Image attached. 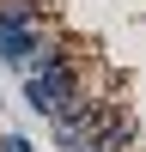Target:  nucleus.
<instances>
[{
    "instance_id": "1",
    "label": "nucleus",
    "mask_w": 146,
    "mask_h": 152,
    "mask_svg": "<svg viewBox=\"0 0 146 152\" xmlns=\"http://www.w3.org/2000/svg\"><path fill=\"white\" fill-rule=\"evenodd\" d=\"M18 97H24L43 122L55 116L61 104H73V97H79V61H73V49L61 43V37H49L43 55L18 73Z\"/></svg>"
},
{
    "instance_id": "2",
    "label": "nucleus",
    "mask_w": 146,
    "mask_h": 152,
    "mask_svg": "<svg viewBox=\"0 0 146 152\" xmlns=\"http://www.w3.org/2000/svg\"><path fill=\"white\" fill-rule=\"evenodd\" d=\"M49 31H43V12L31 0H0V61L12 73H24L36 55H43Z\"/></svg>"
},
{
    "instance_id": "3",
    "label": "nucleus",
    "mask_w": 146,
    "mask_h": 152,
    "mask_svg": "<svg viewBox=\"0 0 146 152\" xmlns=\"http://www.w3.org/2000/svg\"><path fill=\"white\" fill-rule=\"evenodd\" d=\"M128 146H134V116L128 110H110L104 128L91 134V152H128Z\"/></svg>"
},
{
    "instance_id": "4",
    "label": "nucleus",
    "mask_w": 146,
    "mask_h": 152,
    "mask_svg": "<svg viewBox=\"0 0 146 152\" xmlns=\"http://www.w3.org/2000/svg\"><path fill=\"white\" fill-rule=\"evenodd\" d=\"M0 152H36V140L24 128H6V134H0Z\"/></svg>"
}]
</instances>
